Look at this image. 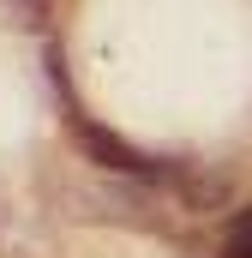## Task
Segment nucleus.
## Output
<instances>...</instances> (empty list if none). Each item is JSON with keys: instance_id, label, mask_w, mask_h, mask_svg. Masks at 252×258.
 Masks as SVG:
<instances>
[{"instance_id": "obj_1", "label": "nucleus", "mask_w": 252, "mask_h": 258, "mask_svg": "<svg viewBox=\"0 0 252 258\" xmlns=\"http://www.w3.org/2000/svg\"><path fill=\"white\" fill-rule=\"evenodd\" d=\"M78 138H84V150H90L102 168H114V174H174V168H156L144 150H132L120 132H102L96 120H78Z\"/></svg>"}, {"instance_id": "obj_2", "label": "nucleus", "mask_w": 252, "mask_h": 258, "mask_svg": "<svg viewBox=\"0 0 252 258\" xmlns=\"http://www.w3.org/2000/svg\"><path fill=\"white\" fill-rule=\"evenodd\" d=\"M222 258H252V210H240V222H234V234H228Z\"/></svg>"}]
</instances>
